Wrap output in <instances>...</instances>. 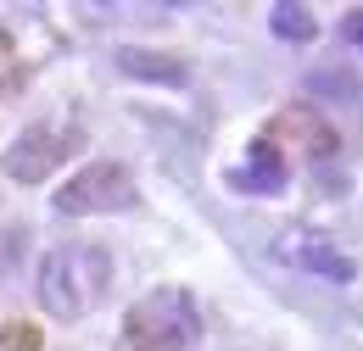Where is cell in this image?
I'll use <instances>...</instances> for the list:
<instances>
[{
	"label": "cell",
	"instance_id": "8fae6325",
	"mask_svg": "<svg viewBox=\"0 0 363 351\" xmlns=\"http://www.w3.org/2000/svg\"><path fill=\"white\" fill-rule=\"evenodd\" d=\"M0 351H45V340H40V329H34L28 318H11V323L0 329Z\"/></svg>",
	"mask_w": 363,
	"mask_h": 351
},
{
	"label": "cell",
	"instance_id": "30bf717a",
	"mask_svg": "<svg viewBox=\"0 0 363 351\" xmlns=\"http://www.w3.org/2000/svg\"><path fill=\"white\" fill-rule=\"evenodd\" d=\"M308 89H313V95H330V100H358L363 95L358 79H347L341 67H318L313 79H308Z\"/></svg>",
	"mask_w": 363,
	"mask_h": 351
},
{
	"label": "cell",
	"instance_id": "7a4b0ae2",
	"mask_svg": "<svg viewBox=\"0 0 363 351\" xmlns=\"http://www.w3.org/2000/svg\"><path fill=\"white\" fill-rule=\"evenodd\" d=\"M196 340V307L184 290H151L129 307L118 351H184Z\"/></svg>",
	"mask_w": 363,
	"mask_h": 351
},
{
	"label": "cell",
	"instance_id": "ba28073f",
	"mask_svg": "<svg viewBox=\"0 0 363 351\" xmlns=\"http://www.w3.org/2000/svg\"><path fill=\"white\" fill-rule=\"evenodd\" d=\"M118 73H129V79H145V84H174L179 89L190 79V67H184L179 56H162V50H140V45H123L118 56Z\"/></svg>",
	"mask_w": 363,
	"mask_h": 351
},
{
	"label": "cell",
	"instance_id": "5b68a950",
	"mask_svg": "<svg viewBox=\"0 0 363 351\" xmlns=\"http://www.w3.org/2000/svg\"><path fill=\"white\" fill-rule=\"evenodd\" d=\"M274 251H279V263L302 267V273H318V279H330V284H352V257H341L335 251V240H324L313 229H285L279 240H274Z\"/></svg>",
	"mask_w": 363,
	"mask_h": 351
},
{
	"label": "cell",
	"instance_id": "3957f363",
	"mask_svg": "<svg viewBox=\"0 0 363 351\" xmlns=\"http://www.w3.org/2000/svg\"><path fill=\"white\" fill-rule=\"evenodd\" d=\"M135 201H140V184H135V173H129L123 162H90V168H79V173L50 195V207H56L62 218H84V212H129Z\"/></svg>",
	"mask_w": 363,
	"mask_h": 351
},
{
	"label": "cell",
	"instance_id": "6da1fadb",
	"mask_svg": "<svg viewBox=\"0 0 363 351\" xmlns=\"http://www.w3.org/2000/svg\"><path fill=\"white\" fill-rule=\"evenodd\" d=\"M112 284V257L101 246H56L40 263V307L62 323L84 318V307H95Z\"/></svg>",
	"mask_w": 363,
	"mask_h": 351
},
{
	"label": "cell",
	"instance_id": "277c9868",
	"mask_svg": "<svg viewBox=\"0 0 363 351\" xmlns=\"http://www.w3.org/2000/svg\"><path fill=\"white\" fill-rule=\"evenodd\" d=\"M263 139H269L279 156H285V145H291V151L308 156V162H330V156L341 151V134L330 129L318 112H308V106H285V112H274V123L263 129Z\"/></svg>",
	"mask_w": 363,
	"mask_h": 351
},
{
	"label": "cell",
	"instance_id": "8992f818",
	"mask_svg": "<svg viewBox=\"0 0 363 351\" xmlns=\"http://www.w3.org/2000/svg\"><path fill=\"white\" fill-rule=\"evenodd\" d=\"M67 145H73V139H62L56 129H23L6 145L0 168H6V178H17V184H40V178L67 156Z\"/></svg>",
	"mask_w": 363,
	"mask_h": 351
},
{
	"label": "cell",
	"instance_id": "52a82bcc",
	"mask_svg": "<svg viewBox=\"0 0 363 351\" xmlns=\"http://www.w3.org/2000/svg\"><path fill=\"white\" fill-rule=\"evenodd\" d=\"M246 162H252V168H235V173H229L235 190H252V195H279V190H285V156L274 151L263 134L246 145Z\"/></svg>",
	"mask_w": 363,
	"mask_h": 351
},
{
	"label": "cell",
	"instance_id": "7c38bea8",
	"mask_svg": "<svg viewBox=\"0 0 363 351\" xmlns=\"http://www.w3.org/2000/svg\"><path fill=\"white\" fill-rule=\"evenodd\" d=\"M341 40H347V45H363V6H352V11L341 17Z\"/></svg>",
	"mask_w": 363,
	"mask_h": 351
},
{
	"label": "cell",
	"instance_id": "9c48e42d",
	"mask_svg": "<svg viewBox=\"0 0 363 351\" xmlns=\"http://www.w3.org/2000/svg\"><path fill=\"white\" fill-rule=\"evenodd\" d=\"M269 28L285 45H308L318 34V17L308 11V6H296V0H279V6H269Z\"/></svg>",
	"mask_w": 363,
	"mask_h": 351
}]
</instances>
